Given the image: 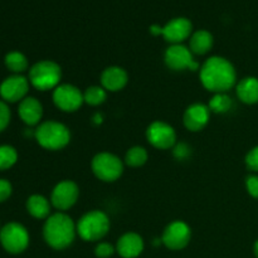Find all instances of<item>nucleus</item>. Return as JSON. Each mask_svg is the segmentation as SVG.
<instances>
[{
  "instance_id": "b1692460",
  "label": "nucleus",
  "mask_w": 258,
  "mask_h": 258,
  "mask_svg": "<svg viewBox=\"0 0 258 258\" xmlns=\"http://www.w3.org/2000/svg\"><path fill=\"white\" fill-rule=\"evenodd\" d=\"M148 151L143 146H133L125 155V163L131 168H140L148 161Z\"/></svg>"
},
{
  "instance_id": "412c9836",
  "label": "nucleus",
  "mask_w": 258,
  "mask_h": 258,
  "mask_svg": "<svg viewBox=\"0 0 258 258\" xmlns=\"http://www.w3.org/2000/svg\"><path fill=\"white\" fill-rule=\"evenodd\" d=\"M50 202L40 194H33L27 199V211L33 218L47 219L50 216Z\"/></svg>"
},
{
  "instance_id": "bb28decb",
  "label": "nucleus",
  "mask_w": 258,
  "mask_h": 258,
  "mask_svg": "<svg viewBox=\"0 0 258 258\" xmlns=\"http://www.w3.org/2000/svg\"><path fill=\"white\" fill-rule=\"evenodd\" d=\"M10 117H12V113H10L9 106L7 105L5 101L0 100V133H3L8 127Z\"/></svg>"
},
{
  "instance_id": "a211bd4d",
  "label": "nucleus",
  "mask_w": 258,
  "mask_h": 258,
  "mask_svg": "<svg viewBox=\"0 0 258 258\" xmlns=\"http://www.w3.org/2000/svg\"><path fill=\"white\" fill-rule=\"evenodd\" d=\"M18 115L20 120L28 126H35L40 123L43 117V106L35 97H25L19 102Z\"/></svg>"
},
{
  "instance_id": "72a5a7b5",
  "label": "nucleus",
  "mask_w": 258,
  "mask_h": 258,
  "mask_svg": "<svg viewBox=\"0 0 258 258\" xmlns=\"http://www.w3.org/2000/svg\"><path fill=\"white\" fill-rule=\"evenodd\" d=\"M93 120H95L96 123H101V122H102L103 117H102V115H101V113H96L95 117H93Z\"/></svg>"
},
{
  "instance_id": "473e14b6",
  "label": "nucleus",
  "mask_w": 258,
  "mask_h": 258,
  "mask_svg": "<svg viewBox=\"0 0 258 258\" xmlns=\"http://www.w3.org/2000/svg\"><path fill=\"white\" fill-rule=\"evenodd\" d=\"M150 33L153 35H163V27H160V25H151L150 27Z\"/></svg>"
},
{
  "instance_id": "a878e982",
  "label": "nucleus",
  "mask_w": 258,
  "mask_h": 258,
  "mask_svg": "<svg viewBox=\"0 0 258 258\" xmlns=\"http://www.w3.org/2000/svg\"><path fill=\"white\" fill-rule=\"evenodd\" d=\"M18 160V153L15 148L10 145H0V171L8 170L15 165Z\"/></svg>"
},
{
  "instance_id": "393cba45",
  "label": "nucleus",
  "mask_w": 258,
  "mask_h": 258,
  "mask_svg": "<svg viewBox=\"0 0 258 258\" xmlns=\"http://www.w3.org/2000/svg\"><path fill=\"white\" fill-rule=\"evenodd\" d=\"M107 97V91L102 86H91L86 88L83 92V98L85 102L90 106H100L102 105Z\"/></svg>"
},
{
  "instance_id": "4be33fe9",
  "label": "nucleus",
  "mask_w": 258,
  "mask_h": 258,
  "mask_svg": "<svg viewBox=\"0 0 258 258\" xmlns=\"http://www.w3.org/2000/svg\"><path fill=\"white\" fill-rule=\"evenodd\" d=\"M4 63L8 70L14 75H22L28 70V59L22 52L13 50L9 52L4 58Z\"/></svg>"
},
{
  "instance_id": "f257e3e1",
  "label": "nucleus",
  "mask_w": 258,
  "mask_h": 258,
  "mask_svg": "<svg viewBox=\"0 0 258 258\" xmlns=\"http://www.w3.org/2000/svg\"><path fill=\"white\" fill-rule=\"evenodd\" d=\"M199 78L204 88L213 93H227L237 82L234 66L223 57L208 58L202 64Z\"/></svg>"
},
{
  "instance_id": "2eb2a0df",
  "label": "nucleus",
  "mask_w": 258,
  "mask_h": 258,
  "mask_svg": "<svg viewBox=\"0 0 258 258\" xmlns=\"http://www.w3.org/2000/svg\"><path fill=\"white\" fill-rule=\"evenodd\" d=\"M209 115H211V110L208 106L204 103H193V105L188 106L184 112V126L189 131L198 133L207 126L209 121Z\"/></svg>"
},
{
  "instance_id": "5701e85b",
  "label": "nucleus",
  "mask_w": 258,
  "mask_h": 258,
  "mask_svg": "<svg viewBox=\"0 0 258 258\" xmlns=\"http://www.w3.org/2000/svg\"><path fill=\"white\" fill-rule=\"evenodd\" d=\"M211 112L214 113H227L233 107V100L227 93H214L208 103Z\"/></svg>"
},
{
  "instance_id": "c756f323",
  "label": "nucleus",
  "mask_w": 258,
  "mask_h": 258,
  "mask_svg": "<svg viewBox=\"0 0 258 258\" xmlns=\"http://www.w3.org/2000/svg\"><path fill=\"white\" fill-rule=\"evenodd\" d=\"M246 189L252 198L258 199V175L253 174V175L247 176Z\"/></svg>"
},
{
  "instance_id": "f704fd0d",
  "label": "nucleus",
  "mask_w": 258,
  "mask_h": 258,
  "mask_svg": "<svg viewBox=\"0 0 258 258\" xmlns=\"http://www.w3.org/2000/svg\"><path fill=\"white\" fill-rule=\"evenodd\" d=\"M253 252H254V256L258 258V239L254 242V246H253Z\"/></svg>"
},
{
  "instance_id": "0eeeda50",
  "label": "nucleus",
  "mask_w": 258,
  "mask_h": 258,
  "mask_svg": "<svg viewBox=\"0 0 258 258\" xmlns=\"http://www.w3.org/2000/svg\"><path fill=\"white\" fill-rule=\"evenodd\" d=\"M91 168L96 178L106 183L117 180L123 173L122 160H120V158L115 154L106 153V151L95 155L91 163Z\"/></svg>"
},
{
  "instance_id": "1a4fd4ad",
  "label": "nucleus",
  "mask_w": 258,
  "mask_h": 258,
  "mask_svg": "<svg viewBox=\"0 0 258 258\" xmlns=\"http://www.w3.org/2000/svg\"><path fill=\"white\" fill-rule=\"evenodd\" d=\"M164 60L168 68L173 71H196L199 63L193 58V53L183 44H171L164 54Z\"/></svg>"
},
{
  "instance_id": "f8f14e48",
  "label": "nucleus",
  "mask_w": 258,
  "mask_h": 258,
  "mask_svg": "<svg viewBox=\"0 0 258 258\" xmlns=\"http://www.w3.org/2000/svg\"><path fill=\"white\" fill-rule=\"evenodd\" d=\"M80 196L77 184L72 180H62L53 188L50 194V203L59 212L72 208Z\"/></svg>"
},
{
  "instance_id": "cd10ccee",
  "label": "nucleus",
  "mask_w": 258,
  "mask_h": 258,
  "mask_svg": "<svg viewBox=\"0 0 258 258\" xmlns=\"http://www.w3.org/2000/svg\"><path fill=\"white\" fill-rule=\"evenodd\" d=\"M116 251V247H113L107 242H100L95 248V254L98 258H108L112 256Z\"/></svg>"
},
{
  "instance_id": "7ed1b4c3",
  "label": "nucleus",
  "mask_w": 258,
  "mask_h": 258,
  "mask_svg": "<svg viewBox=\"0 0 258 258\" xmlns=\"http://www.w3.org/2000/svg\"><path fill=\"white\" fill-rule=\"evenodd\" d=\"M34 138L42 148L47 150H60L71 141V131L64 123L58 121H44L38 125Z\"/></svg>"
},
{
  "instance_id": "2f4dec72",
  "label": "nucleus",
  "mask_w": 258,
  "mask_h": 258,
  "mask_svg": "<svg viewBox=\"0 0 258 258\" xmlns=\"http://www.w3.org/2000/svg\"><path fill=\"white\" fill-rule=\"evenodd\" d=\"M173 149L174 156H175L176 159H179V160H184V159H186L190 155V148H189L185 143L175 144V146H174Z\"/></svg>"
},
{
  "instance_id": "9b49d317",
  "label": "nucleus",
  "mask_w": 258,
  "mask_h": 258,
  "mask_svg": "<svg viewBox=\"0 0 258 258\" xmlns=\"http://www.w3.org/2000/svg\"><path fill=\"white\" fill-rule=\"evenodd\" d=\"M53 102L64 112H75L85 102L83 93L73 85L63 83L53 90Z\"/></svg>"
},
{
  "instance_id": "aec40b11",
  "label": "nucleus",
  "mask_w": 258,
  "mask_h": 258,
  "mask_svg": "<svg viewBox=\"0 0 258 258\" xmlns=\"http://www.w3.org/2000/svg\"><path fill=\"white\" fill-rule=\"evenodd\" d=\"M213 35L208 30H197L196 33H193L190 37V43H189V49L191 50L193 54L203 55L207 54L209 50L213 47Z\"/></svg>"
},
{
  "instance_id": "9d476101",
  "label": "nucleus",
  "mask_w": 258,
  "mask_h": 258,
  "mask_svg": "<svg viewBox=\"0 0 258 258\" xmlns=\"http://www.w3.org/2000/svg\"><path fill=\"white\" fill-rule=\"evenodd\" d=\"M146 139L156 149L168 150L176 144V133L174 127L164 121H154L146 128Z\"/></svg>"
},
{
  "instance_id": "c85d7f7f",
  "label": "nucleus",
  "mask_w": 258,
  "mask_h": 258,
  "mask_svg": "<svg viewBox=\"0 0 258 258\" xmlns=\"http://www.w3.org/2000/svg\"><path fill=\"white\" fill-rule=\"evenodd\" d=\"M244 161H246V165L249 170L258 173V146H254L253 149L248 151Z\"/></svg>"
},
{
  "instance_id": "f3484780",
  "label": "nucleus",
  "mask_w": 258,
  "mask_h": 258,
  "mask_svg": "<svg viewBox=\"0 0 258 258\" xmlns=\"http://www.w3.org/2000/svg\"><path fill=\"white\" fill-rule=\"evenodd\" d=\"M127 81V72L118 66H111V67L105 68L103 72L101 73V86L110 92H117V91L125 88Z\"/></svg>"
},
{
  "instance_id": "423d86ee",
  "label": "nucleus",
  "mask_w": 258,
  "mask_h": 258,
  "mask_svg": "<svg viewBox=\"0 0 258 258\" xmlns=\"http://www.w3.org/2000/svg\"><path fill=\"white\" fill-rule=\"evenodd\" d=\"M0 244L12 254H19L29 246V233L23 224L9 222L0 229Z\"/></svg>"
},
{
  "instance_id": "ddd939ff",
  "label": "nucleus",
  "mask_w": 258,
  "mask_h": 258,
  "mask_svg": "<svg viewBox=\"0 0 258 258\" xmlns=\"http://www.w3.org/2000/svg\"><path fill=\"white\" fill-rule=\"evenodd\" d=\"M29 80L22 75H12L0 83V97L5 102H20L27 97Z\"/></svg>"
},
{
  "instance_id": "dca6fc26",
  "label": "nucleus",
  "mask_w": 258,
  "mask_h": 258,
  "mask_svg": "<svg viewBox=\"0 0 258 258\" xmlns=\"http://www.w3.org/2000/svg\"><path fill=\"white\" fill-rule=\"evenodd\" d=\"M143 237L134 232L122 234L116 243V252L122 258H136L143 253Z\"/></svg>"
},
{
  "instance_id": "7c9ffc66",
  "label": "nucleus",
  "mask_w": 258,
  "mask_h": 258,
  "mask_svg": "<svg viewBox=\"0 0 258 258\" xmlns=\"http://www.w3.org/2000/svg\"><path fill=\"white\" fill-rule=\"evenodd\" d=\"M13 193L12 183L7 179H0V203L8 201Z\"/></svg>"
},
{
  "instance_id": "6ab92c4d",
  "label": "nucleus",
  "mask_w": 258,
  "mask_h": 258,
  "mask_svg": "<svg viewBox=\"0 0 258 258\" xmlns=\"http://www.w3.org/2000/svg\"><path fill=\"white\" fill-rule=\"evenodd\" d=\"M236 92L239 100L246 105L258 103V78L252 76L244 77L237 83Z\"/></svg>"
},
{
  "instance_id": "6e6552de",
  "label": "nucleus",
  "mask_w": 258,
  "mask_h": 258,
  "mask_svg": "<svg viewBox=\"0 0 258 258\" xmlns=\"http://www.w3.org/2000/svg\"><path fill=\"white\" fill-rule=\"evenodd\" d=\"M191 238L190 227L183 221H174L166 226L161 236V243L171 251L185 248Z\"/></svg>"
},
{
  "instance_id": "f03ea898",
  "label": "nucleus",
  "mask_w": 258,
  "mask_h": 258,
  "mask_svg": "<svg viewBox=\"0 0 258 258\" xmlns=\"http://www.w3.org/2000/svg\"><path fill=\"white\" fill-rule=\"evenodd\" d=\"M77 233V224L63 212L50 214L43 226L45 243L54 249H64L73 243Z\"/></svg>"
},
{
  "instance_id": "20e7f679",
  "label": "nucleus",
  "mask_w": 258,
  "mask_h": 258,
  "mask_svg": "<svg viewBox=\"0 0 258 258\" xmlns=\"http://www.w3.org/2000/svg\"><path fill=\"white\" fill-rule=\"evenodd\" d=\"M62 70L53 60H39L29 70V83L39 91L54 90L59 86Z\"/></svg>"
},
{
  "instance_id": "39448f33",
  "label": "nucleus",
  "mask_w": 258,
  "mask_h": 258,
  "mask_svg": "<svg viewBox=\"0 0 258 258\" xmlns=\"http://www.w3.org/2000/svg\"><path fill=\"white\" fill-rule=\"evenodd\" d=\"M110 219L102 211H91L81 217L77 223V233L86 242L101 241L110 231Z\"/></svg>"
},
{
  "instance_id": "4468645a",
  "label": "nucleus",
  "mask_w": 258,
  "mask_h": 258,
  "mask_svg": "<svg viewBox=\"0 0 258 258\" xmlns=\"http://www.w3.org/2000/svg\"><path fill=\"white\" fill-rule=\"evenodd\" d=\"M193 25L186 18H174L163 27V37L170 44H181L185 39L191 37Z\"/></svg>"
}]
</instances>
